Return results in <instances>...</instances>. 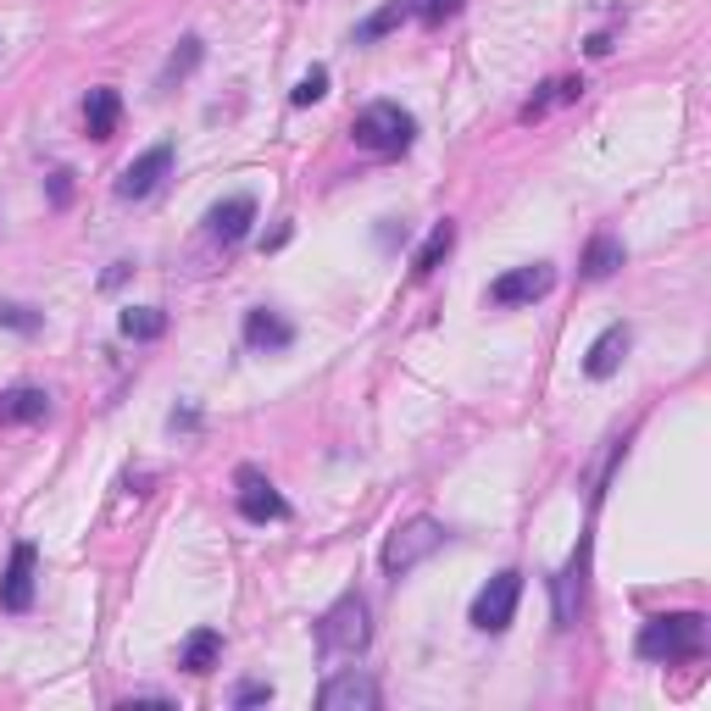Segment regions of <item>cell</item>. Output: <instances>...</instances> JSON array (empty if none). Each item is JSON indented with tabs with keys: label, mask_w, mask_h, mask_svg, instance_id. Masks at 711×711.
I'll return each instance as SVG.
<instances>
[{
	"label": "cell",
	"mask_w": 711,
	"mask_h": 711,
	"mask_svg": "<svg viewBox=\"0 0 711 711\" xmlns=\"http://www.w3.org/2000/svg\"><path fill=\"white\" fill-rule=\"evenodd\" d=\"M251 222H256V195H228V201H217L206 212V240L222 245V251H233L251 233Z\"/></svg>",
	"instance_id": "9"
},
{
	"label": "cell",
	"mask_w": 711,
	"mask_h": 711,
	"mask_svg": "<svg viewBox=\"0 0 711 711\" xmlns=\"http://www.w3.org/2000/svg\"><path fill=\"white\" fill-rule=\"evenodd\" d=\"M367 639H373L367 601L350 589V595H339V601L323 612V623H317V644H323V656H362Z\"/></svg>",
	"instance_id": "4"
},
{
	"label": "cell",
	"mask_w": 711,
	"mask_h": 711,
	"mask_svg": "<svg viewBox=\"0 0 711 711\" xmlns=\"http://www.w3.org/2000/svg\"><path fill=\"white\" fill-rule=\"evenodd\" d=\"M456 251V222H434V233L423 240V251H418V262H411V278H434L439 273V262Z\"/></svg>",
	"instance_id": "20"
},
{
	"label": "cell",
	"mask_w": 711,
	"mask_h": 711,
	"mask_svg": "<svg viewBox=\"0 0 711 711\" xmlns=\"http://www.w3.org/2000/svg\"><path fill=\"white\" fill-rule=\"evenodd\" d=\"M0 328H17V334H39L45 317L34 306H17V301H0Z\"/></svg>",
	"instance_id": "25"
},
{
	"label": "cell",
	"mask_w": 711,
	"mask_h": 711,
	"mask_svg": "<svg viewBox=\"0 0 711 711\" xmlns=\"http://www.w3.org/2000/svg\"><path fill=\"white\" fill-rule=\"evenodd\" d=\"M378 684L373 678H362V673H339V678H328L323 689H317V706L323 711H378Z\"/></svg>",
	"instance_id": "11"
},
{
	"label": "cell",
	"mask_w": 711,
	"mask_h": 711,
	"mask_svg": "<svg viewBox=\"0 0 711 711\" xmlns=\"http://www.w3.org/2000/svg\"><path fill=\"white\" fill-rule=\"evenodd\" d=\"M323 95H328V68H312L301 84L289 89V100H294V106H312V100H323Z\"/></svg>",
	"instance_id": "26"
},
{
	"label": "cell",
	"mask_w": 711,
	"mask_h": 711,
	"mask_svg": "<svg viewBox=\"0 0 711 711\" xmlns=\"http://www.w3.org/2000/svg\"><path fill=\"white\" fill-rule=\"evenodd\" d=\"M117 123H123V95H117V89H89V100H84V129H89V140H111Z\"/></svg>",
	"instance_id": "18"
},
{
	"label": "cell",
	"mask_w": 711,
	"mask_h": 711,
	"mask_svg": "<svg viewBox=\"0 0 711 711\" xmlns=\"http://www.w3.org/2000/svg\"><path fill=\"white\" fill-rule=\"evenodd\" d=\"M589 56H612V34H595V39H589Z\"/></svg>",
	"instance_id": "30"
},
{
	"label": "cell",
	"mask_w": 711,
	"mask_h": 711,
	"mask_svg": "<svg viewBox=\"0 0 711 711\" xmlns=\"http://www.w3.org/2000/svg\"><path fill=\"white\" fill-rule=\"evenodd\" d=\"M551 289H556V267H551V262H528V267L501 273V278L490 284L484 301L501 306V312H511V306H533V301H545Z\"/></svg>",
	"instance_id": "6"
},
{
	"label": "cell",
	"mask_w": 711,
	"mask_h": 711,
	"mask_svg": "<svg viewBox=\"0 0 711 711\" xmlns=\"http://www.w3.org/2000/svg\"><path fill=\"white\" fill-rule=\"evenodd\" d=\"M240 517L245 522H284L289 517V501L273 490V479L267 472H256V467H240Z\"/></svg>",
	"instance_id": "10"
},
{
	"label": "cell",
	"mask_w": 711,
	"mask_h": 711,
	"mask_svg": "<svg viewBox=\"0 0 711 711\" xmlns=\"http://www.w3.org/2000/svg\"><path fill=\"white\" fill-rule=\"evenodd\" d=\"M628 345H634V334H628V323H612L595 345L583 350V373L589 378H612L617 367H623V356H628Z\"/></svg>",
	"instance_id": "12"
},
{
	"label": "cell",
	"mask_w": 711,
	"mask_h": 711,
	"mask_svg": "<svg viewBox=\"0 0 711 711\" xmlns=\"http://www.w3.org/2000/svg\"><path fill=\"white\" fill-rule=\"evenodd\" d=\"M583 573H589V540H578V551H573L567 573L556 578V623H562V628H573V617H578V601H583Z\"/></svg>",
	"instance_id": "13"
},
{
	"label": "cell",
	"mask_w": 711,
	"mask_h": 711,
	"mask_svg": "<svg viewBox=\"0 0 711 711\" xmlns=\"http://www.w3.org/2000/svg\"><path fill=\"white\" fill-rule=\"evenodd\" d=\"M245 345L251 350H289L294 345V323H284L278 312L256 306V312H245Z\"/></svg>",
	"instance_id": "15"
},
{
	"label": "cell",
	"mask_w": 711,
	"mask_h": 711,
	"mask_svg": "<svg viewBox=\"0 0 711 711\" xmlns=\"http://www.w3.org/2000/svg\"><path fill=\"white\" fill-rule=\"evenodd\" d=\"M617 267H623V240H617V233H595V240L583 245V262H578V273L601 284V278H612Z\"/></svg>",
	"instance_id": "19"
},
{
	"label": "cell",
	"mask_w": 711,
	"mask_h": 711,
	"mask_svg": "<svg viewBox=\"0 0 711 711\" xmlns=\"http://www.w3.org/2000/svg\"><path fill=\"white\" fill-rule=\"evenodd\" d=\"M439 545H445V522H434V517H411V522H400L389 540H384L378 567H384L389 578H406V573H418Z\"/></svg>",
	"instance_id": "3"
},
{
	"label": "cell",
	"mask_w": 711,
	"mask_h": 711,
	"mask_svg": "<svg viewBox=\"0 0 711 711\" xmlns=\"http://www.w3.org/2000/svg\"><path fill=\"white\" fill-rule=\"evenodd\" d=\"M706 650V617L700 612H662L639 628L644 662H695Z\"/></svg>",
	"instance_id": "2"
},
{
	"label": "cell",
	"mask_w": 711,
	"mask_h": 711,
	"mask_svg": "<svg viewBox=\"0 0 711 711\" xmlns=\"http://www.w3.org/2000/svg\"><path fill=\"white\" fill-rule=\"evenodd\" d=\"M273 700V684H240L233 689V706H267Z\"/></svg>",
	"instance_id": "27"
},
{
	"label": "cell",
	"mask_w": 711,
	"mask_h": 711,
	"mask_svg": "<svg viewBox=\"0 0 711 711\" xmlns=\"http://www.w3.org/2000/svg\"><path fill=\"white\" fill-rule=\"evenodd\" d=\"M517 601H522V573L517 567H506V573H495L479 595H472V628H484V634H501V628H511V617H517Z\"/></svg>",
	"instance_id": "5"
},
{
	"label": "cell",
	"mask_w": 711,
	"mask_h": 711,
	"mask_svg": "<svg viewBox=\"0 0 711 711\" xmlns=\"http://www.w3.org/2000/svg\"><path fill=\"white\" fill-rule=\"evenodd\" d=\"M117 328H123V339H134V345H150V339L167 334V312L161 306H129L123 317H117Z\"/></svg>",
	"instance_id": "21"
},
{
	"label": "cell",
	"mask_w": 711,
	"mask_h": 711,
	"mask_svg": "<svg viewBox=\"0 0 711 711\" xmlns=\"http://www.w3.org/2000/svg\"><path fill=\"white\" fill-rule=\"evenodd\" d=\"M34 583H39V551L23 540V545H12V562L0 573V612H28Z\"/></svg>",
	"instance_id": "8"
},
{
	"label": "cell",
	"mask_w": 711,
	"mask_h": 711,
	"mask_svg": "<svg viewBox=\"0 0 711 711\" xmlns=\"http://www.w3.org/2000/svg\"><path fill=\"white\" fill-rule=\"evenodd\" d=\"M50 418V395L34 389V384H17L0 395V429H12V423H45Z\"/></svg>",
	"instance_id": "14"
},
{
	"label": "cell",
	"mask_w": 711,
	"mask_h": 711,
	"mask_svg": "<svg viewBox=\"0 0 711 711\" xmlns=\"http://www.w3.org/2000/svg\"><path fill=\"white\" fill-rule=\"evenodd\" d=\"M68 195H73V172L62 167V172H50V201H56V206H68Z\"/></svg>",
	"instance_id": "28"
},
{
	"label": "cell",
	"mask_w": 711,
	"mask_h": 711,
	"mask_svg": "<svg viewBox=\"0 0 711 711\" xmlns=\"http://www.w3.org/2000/svg\"><path fill=\"white\" fill-rule=\"evenodd\" d=\"M350 140L362 145L367 156H406L411 140H418V117L395 100H373L350 117Z\"/></svg>",
	"instance_id": "1"
},
{
	"label": "cell",
	"mask_w": 711,
	"mask_h": 711,
	"mask_svg": "<svg viewBox=\"0 0 711 711\" xmlns=\"http://www.w3.org/2000/svg\"><path fill=\"white\" fill-rule=\"evenodd\" d=\"M461 12V0H406V17H418L423 28H439Z\"/></svg>",
	"instance_id": "24"
},
{
	"label": "cell",
	"mask_w": 711,
	"mask_h": 711,
	"mask_svg": "<svg viewBox=\"0 0 711 711\" xmlns=\"http://www.w3.org/2000/svg\"><path fill=\"white\" fill-rule=\"evenodd\" d=\"M201 56H206V45H201V39H195V34H190V39H184V45H178V50H172V56H167V68H161V89H172V84H178V79H190V73H195V68H201Z\"/></svg>",
	"instance_id": "22"
},
{
	"label": "cell",
	"mask_w": 711,
	"mask_h": 711,
	"mask_svg": "<svg viewBox=\"0 0 711 711\" xmlns=\"http://www.w3.org/2000/svg\"><path fill=\"white\" fill-rule=\"evenodd\" d=\"M129 273H134V267H129V262H111V273H106V278H100V289H117V284H123V278H129Z\"/></svg>",
	"instance_id": "29"
},
{
	"label": "cell",
	"mask_w": 711,
	"mask_h": 711,
	"mask_svg": "<svg viewBox=\"0 0 711 711\" xmlns=\"http://www.w3.org/2000/svg\"><path fill=\"white\" fill-rule=\"evenodd\" d=\"M217 662H222V634L217 628H195L184 644H178V667L195 673V678H206Z\"/></svg>",
	"instance_id": "16"
},
{
	"label": "cell",
	"mask_w": 711,
	"mask_h": 711,
	"mask_svg": "<svg viewBox=\"0 0 711 711\" xmlns=\"http://www.w3.org/2000/svg\"><path fill=\"white\" fill-rule=\"evenodd\" d=\"M400 23H406V0H389L384 12H373L362 28H356V45H373V39H384L389 28H400Z\"/></svg>",
	"instance_id": "23"
},
{
	"label": "cell",
	"mask_w": 711,
	"mask_h": 711,
	"mask_svg": "<svg viewBox=\"0 0 711 711\" xmlns=\"http://www.w3.org/2000/svg\"><path fill=\"white\" fill-rule=\"evenodd\" d=\"M583 95V79H551L540 95H533V100H522L517 106V123H540V117H551L556 106H573Z\"/></svg>",
	"instance_id": "17"
},
{
	"label": "cell",
	"mask_w": 711,
	"mask_h": 711,
	"mask_svg": "<svg viewBox=\"0 0 711 711\" xmlns=\"http://www.w3.org/2000/svg\"><path fill=\"white\" fill-rule=\"evenodd\" d=\"M172 172V145H150V150H140L129 167H123V178H117V201H150L156 190H161V178Z\"/></svg>",
	"instance_id": "7"
}]
</instances>
